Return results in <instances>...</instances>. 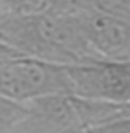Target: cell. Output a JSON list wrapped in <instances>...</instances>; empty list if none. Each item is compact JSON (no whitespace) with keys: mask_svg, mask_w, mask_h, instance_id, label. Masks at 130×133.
<instances>
[{"mask_svg":"<svg viewBox=\"0 0 130 133\" xmlns=\"http://www.w3.org/2000/svg\"><path fill=\"white\" fill-rule=\"evenodd\" d=\"M0 39L27 56L60 64L99 59L76 14L46 13L0 18Z\"/></svg>","mask_w":130,"mask_h":133,"instance_id":"obj_1","label":"cell"},{"mask_svg":"<svg viewBox=\"0 0 130 133\" xmlns=\"http://www.w3.org/2000/svg\"><path fill=\"white\" fill-rule=\"evenodd\" d=\"M0 92L23 104L71 94L67 64L18 55L0 60Z\"/></svg>","mask_w":130,"mask_h":133,"instance_id":"obj_2","label":"cell"},{"mask_svg":"<svg viewBox=\"0 0 130 133\" xmlns=\"http://www.w3.org/2000/svg\"><path fill=\"white\" fill-rule=\"evenodd\" d=\"M71 94L94 101L130 104V59H94L67 64Z\"/></svg>","mask_w":130,"mask_h":133,"instance_id":"obj_3","label":"cell"},{"mask_svg":"<svg viewBox=\"0 0 130 133\" xmlns=\"http://www.w3.org/2000/svg\"><path fill=\"white\" fill-rule=\"evenodd\" d=\"M76 16L99 59H130V16L102 6H90Z\"/></svg>","mask_w":130,"mask_h":133,"instance_id":"obj_4","label":"cell"},{"mask_svg":"<svg viewBox=\"0 0 130 133\" xmlns=\"http://www.w3.org/2000/svg\"><path fill=\"white\" fill-rule=\"evenodd\" d=\"M28 105L0 92V133H21L28 118Z\"/></svg>","mask_w":130,"mask_h":133,"instance_id":"obj_5","label":"cell"},{"mask_svg":"<svg viewBox=\"0 0 130 133\" xmlns=\"http://www.w3.org/2000/svg\"><path fill=\"white\" fill-rule=\"evenodd\" d=\"M74 133H130V116L92 125Z\"/></svg>","mask_w":130,"mask_h":133,"instance_id":"obj_6","label":"cell"},{"mask_svg":"<svg viewBox=\"0 0 130 133\" xmlns=\"http://www.w3.org/2000/svg\"><path fill=\"white\" fill-rule=\"evenodd\" d=\"M23 53L17 52L14 48H11L10 45H7L6 42H3L0 39V60L2 59H7V57H13V56H18Z\"/></svg>","mask_w":130,"mask_h":133,"instance_id":"obj_7","label":"cell"}]
</instances>
